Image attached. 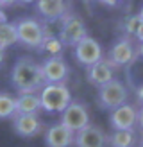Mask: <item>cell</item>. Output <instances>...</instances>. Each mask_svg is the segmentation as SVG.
Segmentation results:
<instances>
[{
	"label": "cell",
	"instance_id": "cell-15",
	"mask_svg": "<svg viewBox=\"0 0 143 147\" xmlns=\"http://www.w3.org/2000/svg\"><path fill=\"white\" fill-rule=\"evenodd\" d=\"M36 9L47 22H57L68 14V4L61 0H41L36 4Z\"/></svg>",
	"mask_w": 143,
	"mask_h": 147
},
{
	"label": "cell",
	"instance_id": "cell-9",
	"mask_svg": "<svg viewBox=\"0 0 143 147\" xmlns=\"http://www.w3.org/2000/svg\"><path fill=\"white\" fill-rule=\"evenodd\" d=\"M136 124H138V109L132 104L125 102L124 106L109 111V126L113 131H131L136 127Z\"/></svg>",
	"mask_w": 143,
	"mask_h": 147
},
{
	"label": "cell",
	"instance_id": "cell-14",
	"mask_svg": "<svg viewBox=\"0 0 143 147\" xmlns=\"http://www.w3.org/2000/svg\"><path fill=\"white\" fill-rule=\"evenodd\" d=\"M13 127L20 136L31 138V136H36L38 133H41L43 124L38 119V115H16L13 120Z\"/></svg>",
	"mask_w": 143,
	"mask_h": 147
},
{
	"label": "cell",
	"instance_id": "cell-4",
	"mask_svg": "<svg viewBox=\"0 0 143 147\" xmlns=\"http://www.w3.org/2000/svg\"><path fill=\"white\" fill-rule=\"evenodd\" d=\"M136 59H138V45H134V41L131 38H127V36L114 41L113 47L109 49V56H107V61L114 68L129 67Z\"/></svg>",
	"mask_w": 143,
	"mask_h": 147
},
{
	"label": "cell",
	"instance_id": "cell-26",
	"mask_svg": "<svg viewBox=\"0 0 143 147\" xmlns=\"http://www.w3.org/2000/svg\"><path fill=\"white\" fill-rule=\"evenodd\" d=\"M4 56H5L4 50H0V65H2V61H4Z\"/></svg>",
	"mask_w": 143,
	"mask_h": 147
},
{
	"label": "cell",
	"instance_id": "cell-21",
	"mask_svg": "<svg viewBox=\"0 0 143 147\" xmlns=\"http://www.w3.org/2000/svg\"><path fill=\"white\" fill-rule=\"evenodd\" d=\"M124 27V32L127 34V38L129 36H134L136 31H138V27L141 25V18H140V14H129V16H125L124 20V24H122Z\"/></svg>",
	"mask_w": 143,
	"mask_h": 147
},
{
	"label": "cell",
	"instance_id": "cell-12",
	"mask_svg": "<svg viewBox=\"0 0 143 147\" xmlns=\"http://www.w3.org/2000/svg\"><path fill=\"white\" fill-rule=\"evenodd\" d=\"M86 77L93 86L102 88L104 84L111 83L114 79V67L107 59H100L98 63H95L93 67L86 70Z\"/></svg>",
	"mask_w": 143,
	"mask_h": 147
},
{
	"label": "cell",
	"instance_id": "cell-18",
	"mask_svg": "<svg viewBox=\"0 0 143 147\" xmlns=\"http://www.w3.org/2000/svg\"><path fill=\"white\" fill-rule=\"evenodd\" d=\"M63 43L59 41V38L57 36H45L41 41V45H39V50L41 52H45L48 54L50 57H61L63 54Z\"/></svg>",
	"mask_w": 143,
	"mask_h": 147
},
{
	"label": "cell",
	"instance_id": "cell-17",
	"mask_svg": "<svg viewBox=\"0 0 143 147\" xmlns=\"http://www.w3.org/2000/svg\"><path fill=\"white\" fill-rule=\"evenodd\" d=\"M138 142V136H136V131H113V133L107 136V145L111 147H134Z\"/></svg>",
	"mask_w": 143,
	"mask_h": 147
},
{
	"label": "cell",
	"instance_id": "cell-10",
	"mask_svg": "<svg viewBox=\"0 0 143 147\" xmlns=\"http://www.w3.org/2000/svg\"><path fill=\"white\" fill-rule=\"evenodd\" d=\"M41 72L47 84H64V81L68 79L70 68L63 57H47L41 63Z\"/></svg>",
	"mask_w": 143,
	"mask_h": 147
},
{
	"label": "cell",
	"instance_id": "cell-22",
	"mask_svg": "<svg viewBox=\"0 0 143 147\" xmlns=\"http://www.w3.org/2000/svg\"><path fill=\"white\" fill-rule=\"evenodd\" d=\"M136 99H138V102L143 106V84H140L136 88Z\"/></svg>",
	"mask_w": 143,
	"mask_h": 147
},
{
	"label": "cell",
	"instance_id": "cell-8",
	"mask_svg": "<svg viewBox=\"0 0 143 147\" xmlns=\"http://www.w3.org/2000/svg\"><path fill=\"white\" fill-rule=\"evenodd\" d=\"M74 49H75V59L81 65H84L86 68H90L95 63H98L100 59H104L102 47H100V43L95 38H91V36L82 38Z\"/></svg>",
	"mask_w": 143,
	"mask_h": 147
},
{
	"label": "cell",
	"instance_id": "cell-27",
	"mask_svg": "<svg viewBox=\"0 0 143 147\" xmlns=\"http://www.w3.org/2000/svg\"><path fill=\"white\" fill-rule=\"evenodd\" d=\"M138 14H140V18H141V22H143V7H141V11H140Z\"/></svg>",
	"mask_w": 143,
	"mask_h": 147
},
{
	"label": "cell",
	"instance_id": "cell-5",
	"mask_svg": "<svg viewBox=\"0 0 143 147\" xmlns=\"http://www.w3.org/2000/svg\"><path fill=\"white\" fill-rule=\"evenodd\" d=\"M16 38L20 43H23L25 47H31V49H39L43 38V24L34 18H20L16 24Z\"/></svg>",
	"mask_w": 143,
	"mask_h": 147
},
{
	"label": "cell",
	"instance_id": "cell-28",
	"mask_svg": "<svg viewBox=\"0 0 143 147\" xmlns=\"http://www.w3.org/2000/svg\"><path fill=\"white\" fill-rule=\"evenodd\" d=\"M138 147H143V138L140 140V144H138Z\"/></svg>",
	"mask_w": 143,
	"mask_h": 147
},
{
	"label": "cell",
	"instance_id": "cell-24",
	"mask_svg": "<svg viewBox=\"0 0 143 147\" xmlns=\"http://www.w3.org/2000/svg\"><path fill=\"white\" fill-rule=\"evenodd\" d=\"M136 126H138V127L143 131V106L138 109V124H136Z\"/></svg>",
	"mask_w": 143,
	"mask_h": 147
},
{
	"label": "cell",
	"instance_id": "cell-1",
	"mask_svg": "<svg viewBox=\"0 0 143 147\" xmlns=\"http://www.w3.org/2000/svg\"><path fill=\"white\" fill-rule=\"evenodd\" d=\"M11 83L20 93H36L41 92L45 86V79H43L41 65H38L32 57H20L14 63L11 70Z\"/></svg>",
	"mask_w": 143,
	"mask_h": 147
},
{
	"label": "cell",
	"instance_id": "cell-25",
	"mask_svg": "<svg viewBox=\"0 0 143 147\" xmlns=\"http://www.w3.org/2000/svg\"><path fill=\"white\" fill-rule=\"evenodd\" d=\"M138 56L143 57V43H138Z\"/></svg>",
	"mask_w": 143,
	"mask_h": 147
},
{
	"label": "cell",
	"instance_id": "cell-13",
	"mask_svg": "<svg viewBox=\"0 0 143 147\" xmlns=\"http://www.w3.org/2000/svg\"><path fill=\"white\" fill-rule=\"evenodd\" d=\"M75 133H72L63 124H54L45 131V144L47 147H72L74 145Z\"/></svg>",
	"mask_w": 143,
	"mask_h": 147
},
{
	"label": "cell",
	"instance_id": "cell-6",
	"mask_svg": "<svg viewBox=\"0 0 143 147\" xmlns=\"http://www.w3.org/2000/svg\"><path fill=\"white\" fill-rule=\"evenodd\" d=\"M86 25L84 22L75 16V14H66L61 20V29H59V41L63 43V47H75L82 38H86Z\"/></svg>",
	"mask_w": 143,
	"mask_h": 147
},
{
	"label": "cell",
	"instance_id": "cell-19",
	"mask_svg": "<svg viewBox=\"0 0 143 147\" xmlns=\"http://www.w3.org/2000/svg\"><path fill=\"white\" fill-rule=\"evenodd\" d=\"M16 117V97L9 93H0V119Z\"/></svg>",
	"mask_w": 143,
	"mask_h": 147
},
{
	"label": "cell",
	"instance_id": "cell-7",
	"mask_svg": "<svg viewBox=\"0 0 143 147\" xmlns=\"http://www.w3.org/2000/svg\"><path fill=\"white\" fill-rule=\"evenodd\" d=\"M61 124L72 133H79L86 126H90V111L82 102H72L61 113Z\"/></svg>",
	"mask_w": 143,
	"mask_h": 147
},
{
	"label": "cell",
	"instance_id": "cell-2",
	"mask_svg": "<svg viewBox=\"0 0 143 147\" xmlns=\"http://www.w3.org/2000/svg\"><path fill=\"white\" fill-rule=\"evenodd\" d=\"M41 109L47 113H63L72 104V93L66 84H45L39 92Z\"/></svg>",
	"mask_w": 143,
	"mask_h": 147
},
{
	"label": "cell",
	"instance_id": "cell-11",
	"mask_svg": "<svg viewBox=\"0 0 143 147\" xmlns=\"http://www.w3.org/2000/svg\"><path fill=\"white\" fill-rule=\"evenodd\" d=\"M74 145L75 147H107V135L100 126L90 124L79 133H75Z\"/></svg>",
	"mask_w": 143,
	"mask_h": 147
},
{
	"label": "cell",
	"instance_id": "cell-16",
	"mask_svg": "<svg viewBox=\"0 0 143 147\" xmlns=\"http://www.w3.org/2000/svg\"><path fill=\"white\" fill-rule=\"evenodd\" d=\"M41 109L38 93H20L16 97V115H38Z\"/></svg>",
	"mask_w": 143,
	"mask_h": 147
},
{
	"label": "cell",
	"instance_id": "cell-3",
	"mask_svg": "<svg viewBox=\"0 0 143 147\" xmlns=\"http://www.w3.org/2000/svg\"><path fill=\"white\" fill-rule=\"evenodd\" d=\"M125 100H127V88L118 79H113L111 83H107L102 88H98V95H97L98 108L113 111V109L124 106Z\"/></svg>",
	"mask_w": 143,
	"mask_h": 147
},
{
	"label": "cell",
	"instance_id": "cell-20",
	"mask_svg": "<svg viewBox=\"0 0 143 147\" xmlns=\"http://www.w3.org/2000/svg\"><path fill=\"white\" fill-rule=\"evenodd\" d=\"M18 41L16 38V27H14V24H4L0 25V50H5L7 47L14 45V43Z\"/></svg>",
	"mask_w": 143,
	"mask_h": 147
},
{
	"label": "cell",
	"instance_id": "cell-23",
	"mask_svg": "<svg viewBox=\"0 0 143 147\" xmlns=\"http://www.w3.org/2000/svg\"><path fill=\"white\" fill-rule=\"evenodd\" d=\"M134 38L138 40V43H143V22H141V25L138 27V31H136V34H134Z\"/></svg>",
	"mask_w": 143,
	"mask_h": 147
}]
</instances>
